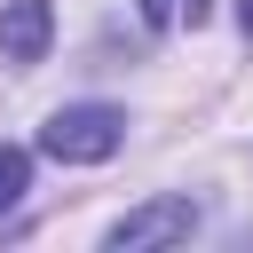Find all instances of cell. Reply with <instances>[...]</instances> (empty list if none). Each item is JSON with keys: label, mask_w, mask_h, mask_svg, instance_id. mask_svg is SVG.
<instances>
[{"label": "cell", "mask_w": 253, "mask_h": 253, "mask_svg": "<svg viewBox=\"0 0 253 253\" xmlns=\"http://www.w3.org/2000/svg\"><path fill=\"white\" fill-rule=\"evenodd\" d=\"M213 0H142V24L150 32H174V24H206Z\"/></svg>", "instance_id": "cell-5"}, {"label": "cell", "mask_w": 253, "mask_h": 253, "mask_svg": "<svg viewBox=\"0 0 253 253\" xmlns=\"http://www.w3.org/2000/svg\"><path fill=\"white\" fill-rule=\"evenodd\" d=\"M24 190H32V150L0 142V213H16V206H24Z\"/></svg>", "instance_id": "cell-4"}, {"label": "cell", "mask_w": 253, "mask_h": 253, "mask_svg": "<svg viewBox=\"0 0 253 253\" xmlns=\"http://www.w3.org/2000/svg\"><path fill=\"white\" fill-rule=\"evenodd\" d=\"M47 47H55V8H47V0H8V8H0V63L24 71V63H40Z\"/></svg>", "instance_id": "cell-3"}, {"label": "cell", "mask_w": 253, "mask_h": 253, "mask_svg": "<svg viewBox=\"0 0 253 253\" xmlns=\"http://www.w3.org/2000/svg\"><path fill=\"white\" fill-rule=\"evenodd\" d=\"M119 142H126V111L119 103H63L40 126V150L55 166H103V158H119Z\"/></svg>", "instance_id": "cell-1"}, {"label": "cell", "mask_w": 253, "mask_h": 253, "mask_svg": "<svg viewBox=\"0 0 253 253\" xmlns=\"http://www.w3.org/2000/svg\"><path fill=\"white\" fill-rule=\"evenodd\" d=\"M198 229V198H182V190H166V198H142L134 213H119L111 221V253H150V245H182Z\"/></svg>", "instance_id": "cell-2"}, {"label": "cell", "mask_w": 253, "mask_h": 253, "mask_svg": "<svg viewBox=\"0 0 253 253\" xmlns=\"http://www.w3.org/2000/svg\"><path fill=\"white\" fill-rule=\"evenodd\" d=\"M237 24H245V40H253V0H237Z\"/></svg>", "instance_id": "cell-6"}]
</instances>
